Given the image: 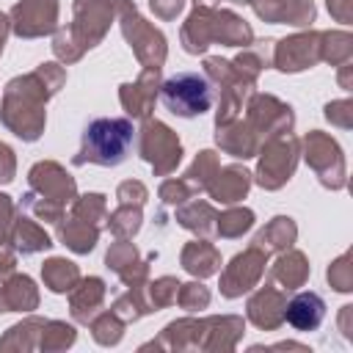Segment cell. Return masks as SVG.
I'll use <instances>...</instances> for the list:
<instances>
[{
  "mask_svg": "<svg viewBox=\"0 0 353 353\" xmlns=\"http://www.w3.org/2000/svg\"><path fill=\"white\" fill-rule=\"evenodd\" d=\"M135 146V124L124 116H102L91 119L80 135V157L77 163H97V165H119L127 160L130 149Z\"/></svg>",
  "mask_w": 353,
  "mask_h": 353,
  "instance_id": "6da1fadb",
  "label": "cell"
},
{
  "mask_svg": "<svg viewBox=\"0 0 353 353\" xmlns=\"http://www.w3.org/2000/svg\"><path fill=\"white\" fill-rule=\"evenodd\" d=\"M160 102L168 113L179 119H193L210 110L212 105V85L199 72H179L171 74L160 88Z\"/></svg>",
  "mask_w": 353,
  "mask_h": 353,
  "instance_id": "7a4b0ae2",
  "label": "cell"
},
{
  "mask_svg": "<svg viewBox=\"0 0 353 353\" xmlns=\"http://www.w3.org/2000/svg\"><path fill=\"white\" fill-rule=\"evenodd\" d=\"M287 323L298 331H314L325 317V301L317 292H298L287 303Z\"/></svg>",
  "mask_w": 353,
  "mask_h": 353,
  "instance_id": "3957f363",
  "label": "cell"
}]
</instances>
